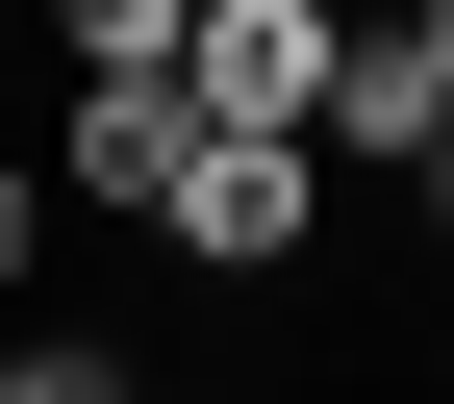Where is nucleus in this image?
<instances>
[{"mask_svg":"<svg viewBox=\"0 0 454 404\" xmlns=\"http://www.w3.org/2000/svg\"><path fill=\"white\" fill-rule=\"evenodd\" d=\"M328 51H354V0H202V26H177V101L253 127V152H303L328 127Z\"/></svg>","mask_w":454,"mask_h":404,"instance_id":"nucleus-1","label":"nucleus"},{"mask_svg":"<svg viewBox=\"0 0 454 404\" xmlns=\"http://www.w3.org/2000/svg\"><path fill=\"white\" fill-rule=\"evenodd\" d=\"M303 227H328V152H253V127H202V178L152 202V253H177V278H303Z\"/></svg>","mask_w":454,"mask_h":404,"instance_id":"nucleus-2","label":"nucleus"},{"mask_svg":"<svg viewBox=\"0 0 454 404\" xmlns=\"http://www.w3.org/2000/svg\"><path fill=\"white\" fill-rule=\"evenodd\" d=\"M177 178H202V101L177 76H76V101H51V202H76V227H152Z\"/></svg>","mask_w":454,"mask_h":404,"instance_id":"nucleus-3","label":"nucleus"},{"mask_svg":"<svg viewBox=\"0 0 454 404\" xmlns=\"http://www.w3.org/2000/svg\"><path fill=\"white\" fill-rule=\"evenodd\" d=\"M0 404H152V354H101V329H0Z\"/></svg>","mask_w":454,"mask_h":404,"instance_id":"nucleus-4","label":"nucleus"},{"mask_svg":"<svg viewBox=\"0 0 454 404\" xmlns=\"http://www.w3.org/2000/svg\"><path fill=\"white\" fill-rule=\"evenodd\" d=\"M177 26H202V0H51V51H76V76H177Z\"/></svg>","mask_w":454,"mask_h":404,"instance_id":"nucleus-5","label":"nucleus"},{"mask_svg":"<svg viewBox=\"0 0 454 404\" xmlns=\"http://www.w3.org/2000/svg\"><path fill=\"white\" fill-rule=\"evenodd\" d=\"M26 253H51V152H0V304H26Z\"/></svg>","mask_w":454,"mask_h":404,"instance_id":"nucleus-6","label":"nucleus"},{"mask_svg":"<svg viewBox=\"0 0 454 404\" xmlns=\"http://www.w3.org/2000/svg\"><path fill=\"white\" fill-rule=\"evenodd\" d=\"M379 26H404V76H429V101H454V0H379Z\"/></svg>","mask_w":454,"mask_h":404,"instance_id":"nucleus-7","label":"nucleus"},{"mask_svg":"<svg viewBox=\"0 0 454 404\" xmlns=\"http://www.w3.org/2000/svg\"><path fill=\"white\" fill-rule=\"evenodd\" d=\"M404 202H429V227H454V127H429V152H404Z\"/></svg>","mask_w":454,"mask_h":404,"instance_id":"nucleus-8","label":"nucleus"},{"mask_svg":"<svg viewBox=\"0 0 454 404\" xmlns=\"http://www.w3.org/2000/svg\"><path fill=\"white\" fill-rule=\"evenodd\" d=\"M152 404H253V379H152Z\"/></svg>","mask_w":454,"mask_h":404,"instance_id":"nucleus-9","label":"nucleus"},{"mask_svg":"<svg viewBox=\"0 0 454 404\" xmlns=\"http://www.w3.org/2000/svg\"><path fill=\"white\" fill-rule=\"evenodd\" d=\"M429 379H454V304H429Z\"/></svg>","mask_w":454,"mask_h":404,"instance_id":"nucleus-10","label":"nucleus"}]
</instances>
